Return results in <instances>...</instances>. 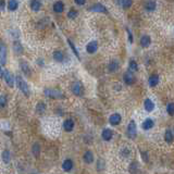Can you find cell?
Returning a JSON list of instances; mask_svg holds the SVG:
<instances>
[{
  "mask_svg": "<svg viewBox=\"0 0 174 174\" xmlns=\"http://www.w3.org/2000/svg\"><path fill=\"white\" fill-rule=\"evenodd\" d=\"M126 136L129 139H134L137 136V125L134 120H131L127 124V129H126Z\"/></svg>",
  "mask_w": 174,
  "mask_h": 174,
  "instance_id": "1",
  "label": "cell"
},
{
  "mask_svg": "<svg viewBox=\"0 0 174 174\" xmlns=\"http://www.w3.org/2000/svg\"><path fill=\"white\" fill-rule=\"evenodd\" d=\"M44 95L48 98L52 99H62L64 98V95L62 94V91H60L59 89H52V88H46L44 90Z\"/></svg>",
  "mask_w": 174,
  "mask_h": 174,
  "instance_id": "2",
  "label": "cell"
},
{
  "mask_svg": "<svg viewBox=\"0 0 174 174\" xmlns=\"http://www.w3.org/2000/svg\"><path fill=\"white\" fill-rule=\"evenodd\" d=\"M71 91L75 96L80 97V96L84 95V86H83V84L80 83V80H75L71 85Z\"/></svg>",
  "mask_w": 174,
  "mask_h": 174,
  "instance_id": "3",
  "label": "cell"
},
{
  "mask_svg": "<svg viewBox=\"0 0 174 174\" xmlns=\"http://www.w3.org/2000/svg\"><path fill=\"white\" fill-rule=\"evenodd\" d=\"M17 84H18V87L21 89L23 94L25 96H30V89H28V86H27L26 82L23 80L21 76H17Z\"/></svg>",
  "mask_w": 174,
  "mask_h": 174,
  "instance_id": "4",
  "label": "cell"
},
{
  "mask_svg": "<svg viewBox=\"0 0 174 174\" xmlns=\"http://www.w3.org/2000/svg\"><path fill=\"white\" fill-rule=\"evenodd\" d=\"M123 80H124V83L126 85L131 86V85H133L135 82H136V77H135L133 72L127 70V71L124 73V75H123Z\"/></svg>",
  "mask_w": 174,
  "mask_h": 174,
  "instance_id": "5",
  "label": "cell"
},
{
  "mask_svg": "<svg viewBox=\"0 0 174 174\" xmlns=\"http://www.w3.org/2000/svg\"><path fill=\"white\" fill-rule=\"evenodd\" d=\"M121 122H122V116L118 112L112 113L111 116H109V124L112 126H118L121 124Z\"/></svg>",
  "mask_w": 174,
  "mask_h": 174,
  "instance_id": "6",
  "label": "cell"
},
{
  "mask_svg": "<svg viewBox=\"0 0 174 174\" xmlns=\"http://www.w3.org/2000/svg\"><path fill=\"white\" fill-rule=\"evenodd\" d=\"M88 11L90 12H98V13H108L107 8L101 3H94L88 8Z\"/></svg>",
  "mask_w": 174,
  "mask_h": 174,
  "instance_id": "7",
  "label": "cell"
},
{
  "mask_svg": "<svg viewBox=\"0 0 174 174\" xmlns=\"http://www.w3.org/2000/svg\"><path fill=\"white\" fill-rule=\"evenodd\" d=\"M98 50V43L96 40H91L86 45V51L89 54H94Z\"/></svg>",
  "mask_w": 174,
  "mask_h": 174,
  "instance_id": "8",
  "label": "cell"
},
{
  "mask_svg": "<svg viewBox=\"0 0 174 174\" xmlns=\"http://www.w3.org/2000/svg\"><path fill=\"white\" fill-rule=\"evenodd\" d=\"M120 70V63L118 60H111L108 64V72L109 73H116Z\"/></svg>",
  "mask_w": 174,
  "mask_h": 174,
  "instance_id": "9",
  "label": "cell"
},
{
  "mask_svg": "<svg viewBox=\"0 0 174 174\" xmlns=\"http://www.w3.org/2000/svg\"><path fill=\"white\" fill-rule=\"evenodd\" d=\"M95 160V156L93 151H90V150H87V151L84 152V155H83V161H84L86 164H91Z\"/></svg>",
  "mask_w": 174,
  "mask_h": 174,
  "instance_id": "10",
  "label": "cell"
},
{
  "mask_svg": "<svg viewBox=\"0 0 174 174\" xmlns=\"http://www.w3.org/2000/svg\"><path fill=\"white\" fill-rule=\"evenodd\" d=\"M101 138L105 142H110L113 138V132L110 129H103L101 132Z\"/></svg>",
  "mask_w": 174,
  "mask_h": 174,
  "instance_id": "11",
  "label": "cell"
},
{
  "mask_svg": "<svg viewBox=\"0 0 174 174\" xmlns=\"http://www.w3.org/2000/svg\"><path fill=\"white\" fill-rule=\"evenodd\" d=\"M155 108H156V105H155V102L152 101L150 98H147L145 99V101H144V109L146 110L147 112H152L153 110H155Z\"/></svg>",
  "mask_w": 174,
  "mask_h": 174,
  "instance_id": "12",
  "label": "cell"
},
{
  "mask_svg": "<svg viewBox=\"0 0 174 174\" xmlns=\"http://www.w3.org/2000/svg\"><path fill=\"white\" fill-rule=\"evenodd\" d=\"M139 44L143 48H148L151 44V38L149 35H143L139 39Z\"/></svg>",
  "mask_w": 174,
  "mask_h": 174,
  "instance_id": "13",
  "label": "cell"
},
{
  "mask_svg": "<svg viewBox=\"0 0 174 174\" xmlns=\"http://www.w3.org/2000/svg\"><path fill=\"white\" fill-rule=\"evenodd\" d=\"M159 82H160V77L158 74H151L148 78V85L150 87H156L157 85L159 84Z\"/></svg>",
  "mask_w": 174,
  "mask_h": 174,
  "instance_id": "14",
  "label": "cell"
},
{
  "mask_svg": "<svg viewBox=\"0 0 174 174\" xmlns=\"http://www.w3.org/2000/svg\"><path fill=\"white\" fill-rule=\"evenodd\" d=\"M153 126H155V121L152 120V119H150V118H147V119L142 123V129H143L144 131H149V129H151Z\"/></svg>",
  "mask_w": 174,
  "mask_h": 174,
  "instance_id": "15",
  "label": "cell"
},
{
  "mask_svg": "<svg viewBox=\"0 0 174 174\" xmlns=\"http://www.w3.org/2000/svg\"><path fill=\"white\" fill-rule=\"evenodd\" d=\"M144 8H145V10L148 11V12H152V11H155V10L157 9V2L155 0H147V1L145 2Z\"/></svg>",
  "mask_w": 174,
  "mask_h": 174,
  "instance_id": "16",
  "label": "cell"
},
{
  "mask_svg": "<svg viewBox=\"0 0 174 174\" xmlns=\"http://www.w3.org/2000/svg\"><path fill=\"white\" fill-rule=\"evenodd\" d=\"M74 125H75V123L72 119H67L63 122V129L65 132H72L73 129H74Z\"/></svg>",
  "mask_w": 174,
  "mask_h": 174,
  "instance_id": "17",
  "label": "cell"
},
{
  "mask_svg": "<svg viewBox=\"0 0 174 174\" xmlns=\"http://www.w3.org/2000/svg\"><path fill=\"white\" fill-rule=\"evenodd\" d=\"M7 61V48L3 44H0V63L6 64Z\"/></svg>",
  "mask_w": 174,
  "mask_h": 174,
  "instance_id": "18",
  "label": "cell"
},
{
  "mask_svg": "<svg viewBox=\"0 0 174 174\" xmlns=\"http://www.w3.org/2000/svg\"><path fill=\"white\" fill-rule=\"evenodd\" d=\"M3 77H5L6 83L9 85L10 87H13V76H12V74L8 70L3 71Z\"/></svg>",
  "mask_w": 174,
  "mask_h": 174,
  "instance_id": "19",
  "label": "cell"
},
{
  "mask_svg": "<svg viewBox=\"0 0 174 174\" xmlns=\"http://www.w3.org/2000/svg\"><path fill=\"white\" fill-rule=\"evenodd\" d=\"M73 165H74V163H73V161H72L71 159H65L62 163L63 171H65V172H70V171L73 169Z\"/></svg>",
  "mask_w": 174,
  "mask_h": 174,
  "instance_id": "20",
  "label": "cell"
},
{
  "mask_svg": "<svg viewBox=\"0 0 174 174\" xmlns=\"http://www.w3.org/2000/svg\"><path fill=\"white\" fill-rule=\"evenodd\" d=\"M139 171V164L138 162H136V161H133L129 166V172L131 174H137Z\"/></svg>",
  "mask_w": 174,
  "mask_h": 174,
  "instance_id": "21",
  "label": "cell"
},
{
  "mask_svg": "<svg viewBox=\"0 0 174 174\" xmlns=\"http://www.w3.org/2000/svg\"><path fill=\"white\" fill-rule=\"evenodd\" d=\"M174 140V134L171 129H166L164 133V142L168 144H172Z\"/></svg>",
  "mask_w": 174,
  "mask_h": 174,
  "instance_id": "22",
  "label": "cell"
},
{
  "mask_svg": "<svg viewBox=\"0 0 174 174\" xmlns=\"http://www.w3.org/2000/svg\"><path fill=\"white\" fill-rule=\"evenodd\" d=\"M20 65H21V69H22L23 73H24L25 75H27V76L31 75V67H30V65H28L25 61H21Z\"/></svg>",
  "mask_w": 174,
  "mask_h": 174,
  "instance_id": "23",
  "label": "cell"
},
{
  "mask_svg": "<svg viewBox=\"0 0 174 174\" xmlns=\"http://www.w3.org/2000/svg\"><path fill=\"white\" fill-rule=\"evenodd\" d=\"M63 10H64V5H63V2H61V1L54 2V11L56 13H61V12H63Z\"/></svg>",
  "mask_w": 174,
  "mask_h": 174,
  "instance_id": "24",
  "label": "cell"
},
{
  "mask_svg": "<svg viewBox=\"0 0 174 174\" xmlns=\"http://www.w3.org/2000/svg\"><path fill=\"white\" fill-rule=\"evenodd\" d=\"M54 61H57V62H62L63 59H64V54H63L62 51L56 50L54 52Z\"/></svg>",
  "mask_w": 174,
  "mask_h": 174,
  "instance_id": "25",
  "label": "cell"
},
{
  "mask_svg": "<svg viewBox=\"0 0 174 174\" xmlns=\"http://www.w3.org/2000/svg\"><path fill=\"white\" fill-rule=\"evenodd\" d=\"M41 8V2L39 0H32L31 2V9L33 11H39Z\"/></svg>",
  "mask_w": 174,
  "mask_h": 174,
  "instance_id": "26",
  "label": "cell"
},
{
  "mask_svg": "<svg viewBox=\"0 0 174 174\" xmlns=\"http://www.w3.org/2000/svg\"><path fill=\"white\" fill-rule=\"evenodd\" d=\"M105 168H106V162L102 158H99L97 160V163H96V169H97V171L100 172V171H103Z\"/></svg>",
  "mask_w": 174,
  "mask_h": 174,
  "instance_id": "27",
  "label": "cell"
},
{
  "mask_svg": "<svg viewBox=\"0 0 174 174\" xmlns=\"http://www.w3.org/2000/svg\"><path fill=\"white\" fill-rule=\"evenodd\" d=\"M129 70L132 72H137L138 71V64L135 60H129Z\"/></svg>",
  "mask_w": 174,
  "mask_h": 174,
  "instance_id": "28",
  "label": "cell"
},
{
  "mask_svg": "<svg viewBox=\"0 0 174 174\" xmlns=\"http://www.w3.org/2000/svg\"><path fill=\"white\" fill-rule=\"evenodd\" d=\"M67 43H69V46H70V48L72 49V51H73V54H75V57L78 60H80V54H78V51H77V49H76L75 45L73 44V41H72L71 39H67Z\"/></svg>",
  "mask_w": 174,
  "mask_h": 174,
  "instance_id": "29",
  "label": "cell"
},
{
  "mask_svg": "<svg viewBox=\"0 0 174 174\" xmlns=\"http://www.w3.org/2000/svg\"><path fill=\"white\" fill-rule=\"evenodd\" d=\"M46 111V105L44 102H38L37 103V106H36V112L38 113V114H43L44 112Z\"/></svg>",
  "mask_w": 174,
  "mask_h": 174,
  "instance_id": "30",
  "label": "cell"
},
{
  "mask_svg": "<svg viewBox=\"0 0 174 174\" xmlns=\"http://www.w3.org/2000/svg\"><path fill=\"white\" fill-rule=\"evenodd\" d=\"M133 1L132 0H120V5L123 9H129L132 7Z\"/></svg>",
  "mask_w": 174,
  "mask_h": 174,
  "instance_id": "31",
  "label": "cell"
},
{
  "mask_svg": "<svg viewBox=\"0 0 174 174\" xmlns=\"http://www.w3.org/2000/svg\"><path fill=\"white\" fill-rule=\"evenodd\" d=\"M8 8H9L10 11H14V10H17L18 9V1H17V0H9Z\"/></svg>",
  "mask_w": 174,
  "mask_h": 174,
  "instance_id": "32",
  "label": "cell"
},
{
  "mask_svg": "<svg viewBox=\"0 0 174 174\" xmlns=\"http://www.w3.org/2000/svg\"><path fill=\"white\" fill-rule=\"evenodd\" d=\"M166 112L170 116H174V102H169L166 105Z\"/></svg>",
  "mask_w": 174,
  "mask_h": 174,
  "instance_id": "33",
  "label": "cell"
},
{
  "mask_svg": "<svg viewBox=\"0 0 174 174\" xmlns=\"http://www.w3.org/2000/svg\"><path fill=\"white\" fill-rule=\"evenodd\" d=\"M13 50L15 54H22L23 52V48L22 46H21V44L20 43H18V41H15L13 44Z\"/></svg>",
  "mask_w": 174,
  "mask_h": 174,
  "instance_id": "34",
  "label": "cell"
},
{
  "mask_svg": "<svg viewBox=\"0 0 174 174\" xmlns=\"http://www.w3.org/2000/svg\"><path fill=\"white\" fill-rule=\"evenodd\" d=\"M33 155L36 157V158H38L39 157V153H40V147H39V145L36 143L33 145Z\"/></svg>",
  "mask_w": 174,
  "mask_h": 174,
  "instance_id": "35",
  "label": "cell"
},
{
  "mask_svg": "<svg viewBox=\"0 0 174 174\" xmlns=\"http://www.w3.org/2000/svg\"><path fill=\"white\" fill-rule=\"evenodd\" d=\"M2 159L5 161L6 163H9L10 162V152L9 150H5L2 152Z\"/></svg>",
  "mask_w": 174,
  "mask_h": 174,
  "instance_id": "36",
  "label": "cell"
},
{
  "mask_svg": "<svg viewBox=\"0 0 174 174\" xmlns=\"http://www.w3.org/2000/svg\"><path fill=\"white\" fill-rule=\"evenodd\" d=\"M77 14L78 13H77V11H76V10L72 9L67 12V18L69 19H75V18H77Z\"/></svg>",
  "mask_w": 174,
  "mask_h": 174,
  "instance_id": "37",
  "label": "cell"
},
{
  "mask_svg": "<svg viewBox=\"0 0 174 174\" xmlns=\"http://www.w3.org/2000/svg\"><path fill=\"white\" fill-rule=\"evenodd\" d=\"M125 30H126V33H127V37H129V44H133V43H134V37H133V34H132V32H131V30H129V27H126Z\"/></svg>",
  "mask_w": 174,
  "mask_h": 174,
  "instance_id": "38",
  "label": "cell"
},
{
  "mask_svg": "<svg viewBox=\"0 0 174 174\" xmlns=\"http://www.w3.org/2000/svg\"><path fill=\"white\" fill-rule=\"evenodd\" d=\"M129 153H131V151H129V148H123L122 150H121V156L122 157H124V158H127V157L129 156Z\"/></svg>",
  "mask_w": 174,
  "mask_h": 174,
  "instance_id": "39",
  "label": "cell"
},
{
  "mask_svg": "<svg viewBox=\"0 0 174 174\" xmlns=\"http://www.w3.org/2000/svg\"><path fill=\"white\" fill-rule=\"evenodd\" d=\"M140 156L142 159L144 160V162H148V152L145 150H140Z\"/></svg>",
  "mask_w": 174,
  "mask_h": 174,
  "instance_id": "40",
  "label": "cell"
},
{
  "mask_svg": "<svg viewBox=\"0 0 174 174\" xmlns=\"http://www.w3.org/2000/svg\"><path fill=\"white\" fill-rule=\"evenodd\" d=\"M6 105H7V98L5 96H0V107H5Z\"/></svg>",
  "mask_w": 174,
  "mask_h": 174,
  "instance_id": "41",
  "label": "cell"
},
{
  "mask_svg": "<svg viewBox=\"0 0 174 174\" xmlns=\"http://www.w3.org/2000/svg\"><path fill=\"white\" fill-rule=\"evenodd\" d=\"M77 6H84L86 3V0H74Z\"/></svg>",
  "mask_w": 174,
  "mask_h": 174,
  "instance_id": "42",
  "label": "cell"
},
{
  "mask_svg": "<svg viewBox=\"0 0 174 174\" xmlns=\"http://www.w3.org/2000/svg\"><path fill=\"white\" fill-rule=\"evenodd\" d=\"M2 76H3V71H2V69L0 67V77H2Z\"/></svg>",
  "mask_w": 174,
  "mask_h": 174,
  "instance_id": "43",
  "label": "cell"
}]
</instances>
